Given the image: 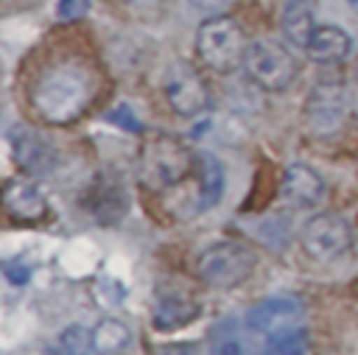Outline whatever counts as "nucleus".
Segmentation results:
<instances>
[{
    "label": "nucleus",
    "instance_id": "39448f33",
    "mask_svg": "<svg viewBox=\"0 0 358 355\" xmlns=\"http://www.w3.org/2000/svg\"><path fill=\"white\" fill-rule=\"evenodd\" d=\"M255 263H257V257L249 246L227 240V243H215L199 254L196 277L210 288H235L252 274Z\"/></svg>",
    "mask_w": 358,
    "mask_h": 355
},
{
    "label": "nucleus",
    "instance_id": "4be33fe9",
    "mask_svg": "<svg viewBox=\"0 0 358 355\" xmlns=\"http://www.w3.org/2000/svg\"><path fill=\"white\" fill-rule=\"evenodd\" d=\"M87 11H90V0H59V3H56V17H59L62 22L81 20Z\"/></svg>",
    "mask_w": 358,
    "mask_h": 355
},
{
    "label": "nucleus",
    "instance_id": "4468645a",
    "mask_svg": "<svg viewBox=\"0 0 358 355\" xmlns=\"http://www.w3.org/2000/svg\"><path fill=\"white\" fill-rule=\"evenodd\" d=\"M305 53L319 64H338L352 53V36L338 25H316Z\"/></svg>",
    "mask_w": 358,
    "mask_h": 355
},
{
    "label": "nucleus",
    "instance_id": "412c9836",
    "mask_svg": "<svg viewBox=\"0 0 358 355\" xmlns=\"http://www.w3.org/2000/svg\"><path fill=\"white\" fill-rule=\"evenodd\" d=\"M31 263H25L22 257H17V260H6L3 263V274H6V280L11 282V285H25L28 280H31Z\"/></svg>",
    "mask_w": 358,
    "mask_h": 355
},
{
    "label": "nucleus",
    "instance_id": "393cba45",
    "mask_svg": "<svg viewBox=\"0 0 358 355\" xmlns=\"http://www.w3.org/2000/svg\"><path fill=\"white\" fill-rule=\"evenodd\" d=\"M232 0H190V6L193 8H199V11H221L224 6H229Z\"/></svg>",
    "mask_w": 358,
    "mask_h": 355
},
{
    "label": "nucleus",
    "instance_id": "a878e982",
    "mask_svg": "<svg viewBox=\"0 0 358 355\" xmlns=\"http://www.w3.org/2000/svg\"><path fill=\"white\" fill-rule=\"evenodd\" d=\"M126 3H131V6H151V3H159V0H126Z\"/></svg>",
    "mask_w": 358,
    "mask_h": 355
},
{
    "label": "nucleus",
    "instance_id": "f257e3e1",
    "mask_svg": "<svg viewBox=\"0 0 358 355\" xmlns=\"http://www.w3.org/2000/svg\"><path fill=\"white\" fill-rule=\"evenodd\" d=\"M95 98L90 73L73 64H53L39 73L31 87L34 112L50 126H67L78 120Z\"/></svg>",
    "mask_w": 358,
    "mask_h": 355
},
{
    "label": "nucleus",
    "instance_id": "7ed1b4c3",
    "mask_svg": "<svg viewBox=\"0 0 358 355\" xmlns=\"http://www.w3.org/2000/svg\"><path fill=\"white\" fill-rule=\"evenodd\" d=\"M190 171H193V154L179 137L154 134L145 140L140 154V173L148 187L168 190L182 179H187Z\"/></svg>",
    "mask_w": 358,
    "mask_h": 355
},
{
    "label": "nucleus",
    "instance_id": "9b49d317",
    "mask_svg": "<svg viewBox=\"0 0 358 355\" xmlns=\"http://www.w3.org/2000/svg\"><path fill=\"white\" fill-rule=\"evenodd\" d=\"M3 210L17 224H39L48 218V198L28 179H8L3 184Z\"/></svg>",
    "mask_w": 358,
    "mask_h": 355
},
{
    "label": "nucleus",
    "instance_id": "aec40b11",
    "mask_svg": "<svg viewBox=\"0 0 358 355\" xmlns=\"http://www.w3.org/2000/svg\"><path fill=\"white\" fill-rule=\"evenodd\" d=\"M308 352V335L305 330H294L277 338H266L260 355H305Z\"/></svg>",
    "mask_w": 358,
    "mask_h": 355
},
{
    "label": "nucleus",
    "instance_id": "a211bd4d",
    "mask_svg": "<svg viewBox=\"0 0 358 355\" xmlns=\"http://www.w3.org/2000/svg\"><path fill=\"white\" fill-rule=\"evenodd\" d=\"M129 341H131L129 327L120 319H115V316L101 319L92 327V344H95L98 355H117V352H123L129 347Z\"/></svg>",
    "mask_w": 358,
    "mask_h": 355
},
{
    "label": "nucleus",
    "instance_id": "b1692460",
    "mask_svg": "<svg viewBox=\"0 0 358 355\" xmlns=\"http://www.w3.org/2000/svg\"><path fill=\"white\" fill-rule=\"evenodd\" d=\"M154 355H199V347L196 344H187V341H173V344H162Z\"/></svg>",
    "mask_w": 358,
    "mask_h": 355
},
{
    "label": "nucleus",
    "instance_id": "bb28decb",
    "mask_svg": "<svg viewBox=\"0 0 358 355\" xmlns=\"http://www.w3.org/2000/svg\"><path fill=\"white\" fill-rule=\"evenodd\" d=\"M347 3V8L352 11V14H358V0H344Z\"/></svg>",
    "mask_w": 358,
    "mask_h": 355
},
{
    "label": "nucleus",
    "instance_id": "f03ea898",
    "mask_svg": "<svg viewBox=\"0 0 358 355\" xmlns=\"http://www.w3.org/2000/svg\"><path fill=\"white\" fill-rule=\"evenodd\" d=\"M196 53L204 67L215 73H232L238 64H243L246 56V39L241 25L227 14L207 17L196 31Z\"/></svg>",
    "mask_w": 358,
    "mask_h": 355
},
{
    "label": "nucleus",
    "instance_id": "20e7f679",
    "mask_svg": "<svg viewBox=\"0 0 358 355\" xmlns=\"http://www.w3.org/2000/svg\"><path fill=\"white\" fill-rule=\"evenodd\" d=\"M243 70L260 89H268V92L288 89L299 75V64L294 53L274 39L249 42L246 56H243Z\"/></svg>",
    "mask_w": 358,
    "mask_h": 355
},
{
    "label": "nucleus",
    "instance_id": "1a4fd4ad",
    "mask_svg": "<svg viewBox=\"0 0 358 355\" xmlns=\"http://www.w3.org/2000/svg\"><path fill=\"white\" fill-rule=\"evenodd\" d=\"M165 98L171 109L182 117H199L210 109V87L207 81L185 61H176L165 73Z\"/></svg>",
    "mask_w": 358,
    "mask_h": 355
},
{
    "label": "nucleus",
    "instance_id": "5701e85b",
    "mask_svg": "<svg viewBox=\"0 0 358 355\" xmlns=\"http://www.w3.org/2000/svg\"><path fill=\"white\" fill-rule=\"evenodd\" d=\"M109 120L117 123V126H123V129H129V131H140V120L134 117L131 106H126V103H117V106L109 112Z\"/></svg>",
    "mask_w": 358,
    "mask_h": 355
},
{
    "label": "nucleus",
    "instance_id": "0eeeda50",
    "mask_svg": "<svg viewBox=\"0 0 358 355\" xmlns=\"http://www.w3.org/2000/svg\"><path fill=\"white\" fill-rule=\"evenodd\" d=\"M299 240H302V249L308 257H313L319 263H330L352 246V229L341 215L319 212L305 221Z\"/></svg>",
    "mask_w": 358,
    "mask_h": 355
},
{
    "label": "nucleus",
    "instance_id": "f8f14e48",
    "mask_svg": "<svg viewBox=\"0 0 358 355\" xmlns=\"http://www.w3.org/2000/svg\"><path fill=\"white\" fill-rule=\"evenodd\" d=\"M263 347H257V333L246 324V319L227 316L215 321L210 330V355H260Z\"/></svg>",
    "mask_w": 358,
    "mask_h": 355
},
{
    "label": "nucleus",
    "instance_id": "2eb2a0df",
    "mask_svg": "<svg viewBox=\"0 0 358 355\" xmlns=\"http://www.w3.org/2000/svg\"><path fill=\"white\" fill-rule=\"evenodd\" d=\"M199 316V302L187 294H159L151 307V321L157 330H182Z\"/></svg>",
    "mask_w": 358,
    "mask_h": 355
},
{
    "label": "nucleus",
    "instance_id": "f3484780",
    "mask_svg": "<svg viewBox=\"0 0 358 355\" xmlns=\"http://www.w3.org/2000/svg\"><path fill=\"white\" fill-rule=\"evenodd\" d=\"M224 193V168L213 154L199 157V210H210L218 204Z\"/></svg>",
    "mask_w": 358,
    "mask_h": 355
},
{
    "label": "nucleus",
    "instance_id": "9d476101",
    "mask_svg": "<svg viewBox=\"0 0 358 355\" xmlns=\"http://www.w3.org/2000/svg\"><path fill=\"white\" fill-rule=\"evenodd\" d=\"M8 145H11V154H14V162L25 173H31V176L50 173V168L56 162V151L42 134H36L28 126H17L8 134Z\"/></svg>",
    "mask_w": 358,
    "mask_h": 355
},
{
    "label": "nucleus",
    "instance_id": "dca6fc26",
    "mask_svg": "<svg viewBox=\"0 0 358 355\" xmlns=\"http://www.w3.org/2000/svg\"><path fill=\"white\" fill-rule=\"evenodd\" d=\"M280 31L291 45L305 50L308 39L316 31V3L313 0H285V6L280 11Z\"/></svg>",
    "mask_w": 358,
    "mask_h": 355
},
{
    "label": "nucleus",
    "instance_id": "6e6552de",
    "mask_svg": "<svg viewBox=\"0 0 358 355\" xmlns=\"http://www.w3.org/2000/svg\"><path fill=\"white\" fill-rule=\"evenodd\" d=\"M243 319L263 338H277V335H285L294 330H305V307L294 296L260 299L246 310Z\"/></svg>",
    "mask_w": 358,
    "mask_h": 355
},
{
    "label": "nucleus",
    "instance_id": "6ab92c4d",
    "mask_svg": "<svg viewBox=\"0 0 358 355\" xmlns=\"http://www.w3.org/2000/svg\"><path fill=\"white\" fill-rule=\"evenodd\" d=\"M56 349H59V355H90V352H95L92 330L84 327V324L64 327L56 338Z\"/></svg>",
    "mask_w": 358,
    "mask_h": 355
},
{
    "label": "nucleus",
    "instance_id": "ddd939ff",
    "mask_svg": "<svg viewBox=\"0 0 358 355\" xmlns=\"http://www.w3.org/2000/svg\"><path fill=\"white\" fill-rule=\"evenodd\" d=\"M282 196L294 207H313L324 196V179L305 162H294L282 173Z\"/></svg>",
    "mask_w": 358,
    "mask_h": 355
},
{
    "label": "nucleus",
    "instance_id": "423d86ee",
    "mask_svg": "<svg viewBox=\"0 0 358 355\" xmlns=\"http://www.w3.org/2000/svg\"><path fill=\"white\" fill-rule=\"evenodd\" d=\"M350 92L338 78H322L305 98V123L316 134H336L350 115Z\"/></svg>",
    "mask_w": 358,
    "mask_h": 355
},
{
    "label": "nucleus",
    "instance_id": "cd10ccee",
    "mask_svg": "<svg viewBox=\"0 0 358 355\" xmlns=\"http://www.w3.org/2000/svg\"><path fill=\"white\" fill-rule=\"evenodd\" d=\"M355 117H358V101H355Z\"/></svg>",
    "mask_w": 358,
    "mask_h": 355
}]
</instances>
